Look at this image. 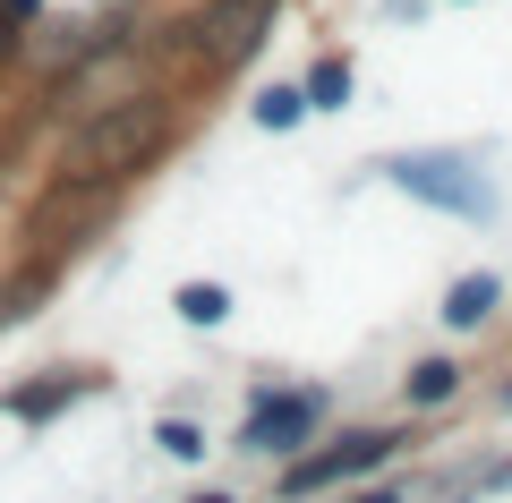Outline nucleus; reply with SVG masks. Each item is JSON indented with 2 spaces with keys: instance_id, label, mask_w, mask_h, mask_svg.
Segmentation results:
<instances>
[{
  "instance_id": "2",
  "label": "nucleus",
  "mask_w": 512,
  "mask_h": 503,
  "mask_svg": "<svg viewBox=\"0 0 512 503\" xmlns=\"http://www.w3.org/2000/svg\"><path fill=\"white\" fill-rule=\"evenodd\" d=\"M393 180H402L410 197L461 214V222H487L495 214V188L478 180V162H461V154H402V162H393Z\"/></svg>"
},
{
  "instance_id": "7",
  "label": "nucleus",
  "mask_w": 512,
  "mask_h": 503,
  "mask_svg": "<svg viewBox=\"0 0 512 503\" xmlns=\"http://www.w3.org/2000/svg\"><path fill=\"white\" fill-rule=\"evenodd\" d=\"M299 94H308V111H342V103H350V60L325 52V60L308 69V86H299Z\"/></svg>"
},
{
  "instance_id": "10",
  "label": "nucleus",
  "mask_w": 512,
  "mask_h": 503,
  "mask_svg": "<svg viewBox=\"0 0 512 503\" xmlns=\"http://www.w3.org/2000/svg\"><path fill=\"white\" fill-rule=\"evenodd\" d=\"M299 120H308V94L299 86H265L256 94V128H299Z\"/></svg>"
},
{
  "instance_id": "4",
  "label": "nucleus",
  "mask_w": 512,
  "mask_h": 503,
  "mask_svg": "<svg viewBox=\"0 0 512 503\" xmlns=\"http://www.w3.org/2000/svg\"><path fill=\"white\" fill-rule=\"evenodd\" d=\"M265 18H274V0H214V9H197L180 26V43L205 52V60H248L256 35H265Z\"/></svg>"
},
{
  "instance_id": "11",
  "label": "nucleus",
  "mask_w": 512,
  "mask_h": 503,
  "mask_svg": "<svg viewBox=\"0 0 512 503\" xmlns=\"http://www.w3.org/2000/svg\"><path fill=\"white\" fill-rule=\"evenodd\" d=\"M69 393H86V384H77V376H52V384H26V393H18V418H52L60 401H69Z\"/></svg>"
},
{
  "instance_id": "14",
  "label": "nucleus",
  "mask_w": 512,
  "mask_h": 503,
  "mask_svg": "<svg viewBox=\"0 0 512 503\" xmlns=\"http://www.w3.org/2000/svg\"><path fill=\"white\" fill-rule=\"evenodd\" d=\"M188 503H231V495H214V486H205V495H188Z\"/></svg>"
},
{
  "instance_id": "6",
  "label": "nucleus",
  "mask_w": 512,
  "mask_h": 503,
  "mask_svg": "<svg viewBox=\"0 0 512 503\" xmlns=\"http://www.w3.org/2000/svg\"><path fill=\"white\" fill-rule=\"evenodd\" d=\"M495 299H504V282H495V273H461V282L444 290V324H453V333H470V324L495 316Z\"/></svg>"
},
{
  "instance_id": "8",
  "label": "nucleus",
  "mask_w": 512,
  "mask_h": 503,
  "mask_svg": "<svg viewBox=\"0 0 512 503\" xmlns=\"http://www.w3.org/2000/svg\"><path fill=\"white\" fill-rule=\"evenodd\" d=\"M171 307H180L188 324H222V316H231V290H222V282H180Z\"/></svg>"
},
{
  "instance_id": "16",
  "label": "nucleus",
  "mask_w": 512,
  "mask_h": 503,
  "mask_svg": "<svg viewBox=\"0 0 512 503\" xmlns=\"http://www.w3.org/2000/svg\"><path fill=\"white\" fill-rule=\"evenodd\" d=\"M504 401H512V393H504Z\"/></svg>"
},
{
  "instance_id": "9",
  "label": "nucleus",
  "mask_w": 512,
  "mask_h": 503,
  "mask_svg": "<svg viewBox=\"0 0 512 503\" xmlns=\"http://www.w3.org/2000/svg\"><path fill=\"white\" fill-rule=\"evenodd\" d=\"M453 384H461V367H453V359H419V367H410V384H402V393H410V401L427 410V401H453Z\"/></svg>"
},
{
  "instance_id": "13",
  "label": "nucleus",
  "mask_w": 512,
  "mask_h": 503,
  "mask_svg": "<svg viewBox=\"0 0 512 503\" xmlns=\"http://www.w3.org/2000/svg\"><path fill=\"white\" fill-rule=\"evenodd\" d=\"M26 316V290H0V324H18Z\"/></svg>"
},
{
  "instance_id": "15",
  "label": "nucleus",
  "mask_w": 512,
  "mask_h": 503,
  "mask_svg": "<svg viewBox=\"0 0 512 503\" xmlns=\"http://www.w3.org/2000/svg\"><path fill=\"white\" fill-rule=\"evenodd\" d=\"M359 503H402V495H359Z\"/></svg>"
},
{
  "instance_id": "3",
  "label": "nucleus",
  "mask_w": 512,
  "mask_h": 503,
  "mask_svg": "<svg viewBox=\"0 0 512 503\" xmlns=\"http://www.w3.org/2000/svg\"><path fill=\"white\" fill-rule=\"evenodd\" d=\"M316 427H325V393L299 384V393H265V401H256L248 427H239V444H248V452H299Z\"/></svg>"
},
{
  "instance_id": "1",
  "label": "nucleus",
  "mask_w": 512,
  "mask_h": 503,
  "mask_svg": "<svg viewBox=\"0 0 512 503\" xmlns=\"http://www.w3.org/2000/svg\"><path fill=\"white\" fill-rule=\"evenodd\" d=\"M163 137H171V103H163V94L94 103L86 120L60 137V188H111V180H128Z\"/></svg>"
},
{
  "instance_id": "12",
  "label": "nucleus",
  "mask_w": 512,
  "mask_h": 503,
  "mask_svg": "<svg viewBox=\"0 0 512 503\" xmlns=\"http://www.w3.org/2000/svg\"><path fill=\"white\" fill-rule=\"evenodd\" d=\"M154 444H163L171 461H197V452H205V427H197V418H163V427H154Z\"/></svg>"
},
{
  "instance_id": "5",
  "label": "nucleus",
  "mask_w": 512,
  "mask_h": 503,
  "mask_svg": "<svg viewBox=\"0 0 512 503\" xmlns=\"http://www.w3.org/2000/svg\"><path fill=\"white\" fill-rule=\"evenodd\" d=\"M376 461H393V435H342L333 452H316V461H291V495H316V486H333V478H359V469H376Z\"/></svg>"
}]
</instances>
